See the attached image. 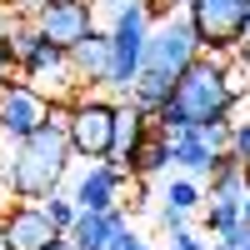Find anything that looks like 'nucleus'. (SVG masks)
<instances>
[{
    "label": "nucleus",
    "instance_id": "obj_1",
    "mask_svg": "<svg viewBox=\"0 0 250 250\" xmlns=\"http://www.w3.org/2000/svg\"><path fill=\"white\" fill-rule=\"evenodd\" d=\"M240 95H245V80L225 65L220 55L205 50L195 65L170 85V100L155 110V125H160V130H190V125L230 120V110H235Z\"/></svg>",
    "mask_w": 250,
    "mask_h": 250
},
{
    "label": "nucleus",
    "instance_id": "obj_2",
    "mask_svg": "<svg viewBox=\"0 0 250 250\" xmlns=\"http://www.w3.org/2000/svg\"><path fill=\"white\" fill-rule=\"evenodd\" d=\"M0 150H5V175H0V185H5L15 200H45L50 190H60V180L70 170V155H75L60 120H45L25 140H0Z\"/></svg>",
    "mask_w": 250,
    "mask_h": 250
},
{
    "label": "nucleus",
    "instance_id": "obj_3",
    "mask_svg": "<svg viewBox=\"0 0 250 250\" xmlns=\"http://www.w3.org/2000/svg\"><path fill=\"white\" fill-rule=\"evenodd\" d=\"M150 25H155V5H150V0H140V5L120 10L115 20H105V35H110V80H105V90L130 100L135 80H140V65H145Z\"/></svg>",
    "mask_w": 250,
    "mask_h": 250
},
{
    "label": "nucleus",
    "instance_id": "obj_4",
    "mask_svg": "<svg viewBox=\"0 0 250 250\" xmlns=\"http://www.w3.org/2000/svg\"><path fill=\"white\" fill-rule=\"evenodd\" d=\"M200 55H205V45H200V35L190 25V15H185V10H165V15H155V25H150L140 75H160V80L175 85Z\"/></svg>",
    "mask_w": 250,
    "mask_h": 250
},
{
    "label": "nucleus",
    "instance_id": "obj_5",
    "mask_svg": "<svg viewBox=\"0 0 250 250\" xmlns=\"http://www.w3.org/2000/svg\"><path fill=\"white\" fill-rule=\"evenodd\" d=\"M65 140L80 160H110L115 155V100L100 95H75L65 115Z\"/></svg>",
    "mask_w": 250,
    "mask_h": 250
},
{
    "label": "nucleus",
    "instance_id": "obj_6",
    "mask_svg": "<svg viewBox=\"0 0 250 250\" xmlns=\"http://www.w3.org/2000/svg\"><path fill=\"white\" fill-rule=\"evenodd\" d=\"M190 25L200 35V45L210 55H225L245 45V20H250V0H190L185 5Z\"/></svg>",
    "mask_w": 250,
    "mask_h": 250
},
{
    "label": "nucleus",
    "instance_id": "obj_7",
    "mask_svg": "<svg viewBox=\"0 0 250 250\" xmlns=\"http://www.w3.org/2000/svg\"><path fill=\"white\" fill-rule=\"evenodd\" d=\"M170 135V165L180 175L210 180V170L225 160V140H230V120H210V125H190V130H165Z\"/></svg>",
    "mask_w": 250,
    "mask_h": 250
},
{
    "label": "nucleus",
    "instance_id": "obj_8",
    "mask_svg": "<svg viewBox=\"0 0 250 250\" xmlns=\"http://www.w3.org/2000/svg\"><path fill=\"white\" fill-rule=\"evenodd\" d=\"M30 25L45 35V40H55L60 50H70L85 35L100 30V15H95L90 0H40V10L30 15Z\"/></svg>",
    "mask_w": 250,
    "mask_h": 250
},
{
    "label": "nucleus",
    "instance_id": "obj_9",
    "mask_svg": "<svg viewBox=\"0 0 250 250\" xmlns=\"http://www.w3.org/2000/svg\"><path fill=\"white\" fill-rule=\"evenodd\" d=\"M50 120V100L45 90H35L30 80H10L0 90V140H25Z\"/></svg>",
    "mask_w": 250,
    "mask_h": 250
},
{
    "label": "nucleus",
    "instance_id": "obj_10",
    "mask_svg": "<svg viewBox=\"0 0 250 250\" xmlns=\"http://www.w3.org/2000/svg\"><path fill=\"white\" fill-rule=\"evenodd\" d=\"M70 200L80 210H115L125 205V170L115 160H85L80 175L70 180Z\"/></svg>",
    "mask_w": 250,
    "mask_h": 250
},
{
    "label": "nucleus",
    "instance_id": "obj_11",
    "mask_svg": "<svg viewBox=\"0 0 250 250\" xmlns=\"http://www.w3.org/2000/svg\"><path fill=\"white\" fill-rule=\"evenodd\" d=\"M0 225H5V245H10V250H45V245L60 235L40 200H15L10 215L0 220Z\"/></svg>",
    "mask_w": 250,
    "mask_h": 250
},
{
    "label": "nucleus",
    "instance_id": "obj_12",
    "mask_svg": "<svg viewBox=\"0 0 250 250\" xmlns=\"http://www.w3.org/2000/svg\"><path fill=\"white\" fill-rule=\"evenodd\" d=\"M125 230H130V215H125V205H115V210H80L75 225L65 230V240L75 250H110Z\"/></svg>",
    "mask_w": 250,
    "mask_h": 250
},
{
    "label": "nucleus",
    "instance_id": "obj_13",
    "mask_svg": "<svg viewBox=\"0 0 250 250\" xmlns=\"http://www.w3.org/2000/svg\"><path fill=\"white\" fill-rule=\"evenodd\" d=\"M120 170H125V175H135V180H150V175H160V170H170V135H165L160 125H145L140 140L125 150Z\"/></svg>",
    "mask_w": 250,
    "mask_h": 250
},
{
    "label": "nucleus",
    "instance_id": "obj_14",
    "mask_svg": "<svg viewBox=\"0 0 250 250\" xmlns=\"http://www.w3.org/2000/svg\"><path fill=\"white\" fill-rule=\"evenodd\" d=\"M70 70L85 90H105V80H110V35L95 30L80 45H70Z\"/></svg>",
    "mask_w": 250,
    "mask_h": 250
},
{
    "label": "nucleus",
    "instance_id": "obj_15",
    "mask_svg": "<svg viewBox=\"0 0 250 250\" xmlns=\"http://www.w3.org/2000/svg\"><path fill=\"white\" fill-rule=\"evenodd\" d=\"M160 200L175 205V210H185V215H200V210H205V180H195V175H170V180H165V190H160Z\"/></svg>",
    "mask_w": 250,
    "mask_h": 250
},
{
    "label": "nucleus",
    "instance_id": "obj_16",
    "mask_svg": "<svg viewBox=\"0 0 250 250\" xmlns=\"http://www.w3.org/2000/svg\"><path fill=\"white\" fill-rule=\"evenodd\" d=\"M40 205H45V215H50V225H55L60 235H65L70 225H75V215H80V205L70 200V190H50V195L40 200Z\"/></svg>",
    "mask_w": 250,
    "mask_h": 250
},
{
    "label": "nucleus",
    "instance_id": "obj_17",
    "mask_svg": "<svg viewBox=\"0 0 250 250\" xmlns=\"http://www.w3.org/2000/svg\"><path fill=\"white\" fill-rule=\"evenodd\" d=\"M225 155L230 160H250V120H230V140H225Z\"/></svg>",
    "mask_w": 250,
    "mask_h": 250
},
{
    "label": "nucleus",
    "instance_id": "obj_18",
    "mask_svg": "<svg viewBox=\"0 0 250 250\" xmlns=\"http://www.w3.org/2000/svg\"><path fill=\"white\" fill-rule=\"evenodd\" d=\"M205 250H250V225L240 220V225H230V230L210 235V245H205Z\"/></svg>",
    "mask_w": 250,
    "mask_h": 250
},
{
    "label": "nucleus",
    "instance_id": "obj_19",
    "mask_svg": "<svg viewBox=\"0 0 250 250\" xmlns=\"http://www.w3.org/2000/svg\"><path fill=\"white\" fill-rule=\"evenodd\" d=\"M155 225H160V230L165 235H170V230H185V225H190V215H185V210H175V205H155Z\"/></svg>",
    "mask_w": 250,
    "mask_h": 250
},
{
    "label": "nucleus",
    "instance_id": "obj_20",
    "mask_svg": "<svg viewBox=\"0 0 250 250\" xmlns=\"http://www.w3.org/2000/svg\"><path fill=\"white\" fill-rule=\"evenodd\" d=\"M15 75H20V65H15V50H10V40H0V90H5Z\"/></svg>",
    "mask_w": 250,
    "mask_h": 250
},
{
    "label": "nucleus",
    "instance_id": "obj_21",
    "mask_svg": "<svg viewBox=\"0 0 250 250\" xmlns=\"http://www.w3.org/2000/svg\"><path fill=\"white\" fill-rule=\"evenodd\" d=\"M210 240H200L190 225H185V230H170V250H205Z\"/></svg>",
    "mask_w": 250,
    "mask_h": 250
},
{
    "label": "nucleus",
    "instance_id": "obj_22",
    "mask_svg": "<svg viewBox=\"0 0 250 250\" xmlns=\"http://www.w3.org/2000/svg\"><path fill=\"white\" fill-rule=\"evenodd\" d=\"M90 5H95V15H100V20H115L120 10H130V5H140V0H90Z\"/></svg>",
    "mask_w": 250,
    "mask_h": 250
},
{
    "label": "nucleus",
    "instance_id": "obj_23",
    "mask_svg": "<svg viewBox=\"0 0 250 250\" xmlns=\"http://www.w3.org/2000/svg\"><path fill=\"white\" fill-rule=\"evenodd\" d=\"M110 250H155V245L145 240V235H135V230H125V235H120V240H115Z\"/></svg>",
    "mask_w": 250,
    "mask_h": 250
},
{
    "label": "nucleus",
    "instance_id": "obj_24",
    "mask_svg": "<svg viewBox=\"0 0 250 250\" xmlns=\"http://www.w3.org/2000/svg\"><path fill=\"white\" fill-rule=\"evenodd\" d=\"M0 5H10L20 20H25V15H35V10H40V0H0Z\"/></svg>",
    "mask_w": 250,
    "mask_h": 250
},
{
    "label": "nucleus",
    "instance_id": "obj_25",
    "mask_svg": "<svg viewBox=\"0 0 250 250\" xmlns=\"http://www.w3.org/2000/svg\"><path fill=\"white\" fill-rule=\"evenodd\" d=\"M15 20H20V15H15L10 5H0V40H5V35H10V25H15Z\"/></svg>",
    "mask_w": 250,
    "mask_h": 250
},
{
    "label": "nucleus",
    "instance_id": "obj_26",
    "mask_svg": "<svg viewBox=\"0 0 250 250\" xmlns=\"http://www.w3.org/2000/svg\"><path fill=\"white\" fill-rule=\"evenodd\" d=\"M150 5H155V15H165V10H185L190 0H150Z\"/></svg>",
    "mask_w": 250,
    "mask_h": 250
},
{
    "label": "nucleus",
    "instance_id": "obj_27",
    "mask_svg": "<svg viewBox=\"0 0 250 250\" xmlns=\"http://www.w3.org/2000/svg\"><path fill=\"white\" fill-rule=\"evenodd\" d=\"M45 250H75V245H70V240H65V235H55V240H50V245H45Z\"/></svg>",
    "mask_w": 250,
    "mask_h": 250
},
{
    "label": "nucleus",
    "instance_id": "obj_28",
    "mask_svg": "<svg viewBox=\"0 0 250 250\" xmlns=\"http://www.w3.org/2000/svg\"><path fill=\"white\" fill-rule=\"evenodd\" d=\"M0 250H10V245H5V225H0Z\"/></svg>",
    "mask_w": 250,
    "mask_h": 250
},
{
    "label": "nucleus",
    "instance_id": "obj_29",
    "mask_svg": "<svg viewBox=\"0 0 250 250\" xmlns=\"http://www.w3.org/2000/svg\"><path fill=\"white\" fill-rule=\"evenodd\" d=\"M245 50H250V20H245Z\"/></svg>",
    "mask_w": 250,
    "mask_h": 250
},
{
    "label": "nucleus",
    "instance_id": "obj_30",
    "mask_svg": "<svg viewBox=\"0 0 250 250\" xmlns=\"http://www.w3.org/2000/svg\"><path fill=\"white\" fill-rule=\"evenodd\" d=\"M245 225H250V195H245Z\"/></svg>",
    "mask_w": 250,
    "mask_h": 250
},
{
    "label": "nucleus",
    "instance_id": "obj_31",
    "mask_svg": "<svg viewBox=\"0 0 250 250\" xmlns=\"http://www.w3.org/2000/svg\"><path fill=\"white\" fill-rule=\"evenodd\" d=\"M245 185H250V160H245Z\"/></svg>",
    "mask_w": 250,
    "mask_h": 250
}]
</instances>
